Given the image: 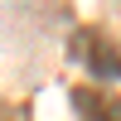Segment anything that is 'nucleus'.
Returning a JSON list of instances; mask_svg holds the SVG:
<instances>
[{"label":"nucleus","mask_w":121,"mask_h":121,"mask_svg":"<svg viewBox=\"0 0 121 121\" xmlns=\"http://www.w3.org/2000/svg\"><path fill=\"white\" fill-rule=\"evenodd\" d=\"M68 53H73L92 78H102V82H116L121 78V48L112 44V34H102V29H78L73 44H68Z\"/></svg>","instance_id":"f257e3e1"},{"label":"nucleus","mask_w":121,"mask_h":121,"mask_svg":"<svg viewBox=\"0 0 121 121\" xmlns=\"http://www.w3.org/2000/svg\"><path fill=\"white\" fill-rule=\"evenodd\" d=\"M73 112L78 121H121V97L102 87H73Z\"/></svg>","instance_id":"f03ea898"}]
</instances>
